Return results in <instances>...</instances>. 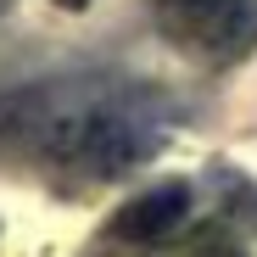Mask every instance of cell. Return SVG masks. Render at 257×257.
Segmentation results:
<instances>
[{
  "label": "cell",
  "mask_w": 257,
  "mask_h": 257,
  "mask_svg": "<svg viewBox=\"0 0 257 257\" xmlns=\"http://www.w3.org/2000/svg\"><path fill=\"white\" fill-rule=\"evenodd\" d=\"M34 157L73 179H123L151 157V140L140 123L106 106H67L39 117L34 128Z\"/></svg>",
  "instance_id": "1"
},
{
  "label": "cell",
  "mask_w": 257,
  "mask_h": 257,
  "mask_svg": "<svg viewBox=\"0 0 257 257\" xmlns=\"http://www.w3.org/2000/svg\"><path fill=\"white\" fill-rule=\"evenodd\" d=\"M157 23L185 56L207 67L257 51V0H157Z\"/></svg>",
  "instance_id": "2"
},
{
  "label": "cell",
  "mask_w": 257,
  "mask_h": 257,
  "mask_svg": "<svg viewBox=\"0 0 257 257\" xmlns=\"http://www.w3.org/2000/svg\"><path fill=\"white\" fill-rule=\"evenodd\" d=\"M185 218H190V190L185 185H157V190L135 196L112 218V235L117 240H162V235H174Z\"/></svg>",
  "instance_id": "3"
}]
</instances>
